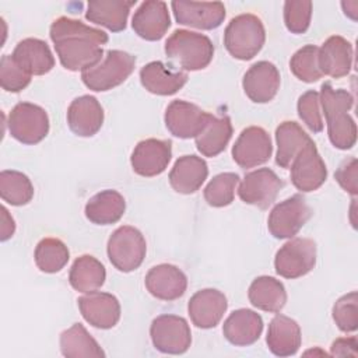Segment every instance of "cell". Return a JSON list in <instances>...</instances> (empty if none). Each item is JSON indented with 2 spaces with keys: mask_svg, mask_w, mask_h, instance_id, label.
Masks as SVG:
<instances>
[{
  "mask_svg": "<svg viewBox=\"0 0 358 358\" xmlns=\"http://www.w3.org/2000/svg\"><path fill=\"white\" fill-rule=\"evenodd\" d=\"M171 7L178 24L199 29H215L225 18V7L220 1L199 3L175 0L171 3Z\"/></svg>",
  "mask_w": 358,
  "mask_h": 358,
  "instance_id": "obj_16",
  "label": "cell"
},
{
  "mask_svg": "<svg viewBox=\"0 0 358 358\" xmlns=\"http://www.w3.org/2000/svg\"><path fill=\"white\" fill-rule=\"evenodd\" d=\"M319 99L330 143L338 150H350L357 141V124L348 113L354 105V96L347 90H334L330 83H323Z\"/></svg>",
  "mask_w": 358,
  "mask_h": 358,
  "instance_id": "obj_2",
  "label": "cell"
},
{
  "mask_svg": "<svg viewBox=\"0 0 358 358\" xmlns=\"http://www.w3.org/2000/svg\"><path fill=\"white\" fill-rule=\"evenodd\" d=\"M232 137V124L228 116L210 115L206 127L194 137L196 147L204 157H217L228 145Z\"/></svg>",
  "mask_w": 358,
  "mask_h": 358,
  "instance_id": "obj_33",
  "label": "cell"
},
{
  "mask_svg": "<svg viewBox=\"0 0 358 358\" xmlns=\"http://www.w3.org/2000/svg\"><path fill=\"white\" fill-rule=\"evenodd\" d=\"M103 123V109L92 95H81L71 101L67 109V124L80 137H91Z\"/></svg>",
  "mask_w": 358,
  "mask_h": 358,
  "instance_id": "obj_22",
  "label": "cell"
},
{
  "mask_svg": "<svg viewBox=\"0 0 358 358\" xmlns=\"http://www.w3.org/2000/svg\"><path fill=\"white\" fill-rule=\"evenodd\" d=\"M312 210L301 194L277 203L270 211L267 228L277 239H291L310 218Z\"/></svg>",
  "mask_w": 358,
  "mask_h": 358,
  "instance_id": "obj_9",
  "label": "cell"
},
{
  "mask_svg": "<svg viewBox=\"0 0 358 358\" xmlns=\"http://www.w3.org/2000/svg\"><path fill=\"white\" fill-rule=\"evenodd\" d=\"M172 157V143L169 140L145 138L140 141L130 157L133 171L145 178L162 173Z\"/></svg>",
  "mask_w": 358,
  "mask_h": 358,
  "instance_id": "obj_15",
  "label": "cell"
},
{
  "mask_svg": "<svg viewBox=\"0 0 358 358\" xmlns=\"http://www.w3.org/2000/svg\"><path fill=\"white\" fill-rule=\"evenodd\" d=\"M106 271L103 264L91 255L77 257L69 273L70 285L78 292H91L101 288L105 282Z\"/></svg>",
  "mask_w": 358,
  "mask_h": 358,
  "instance_id": "obj_34",
  "label": "cell"
},
{
  "mask_svg": "<svg viewBox=\"0 0 358 358\" xmlns=\"http://www.w3.org/2000/svg\"><path fill=\"white\" fill-rule=\"evenodd\" d=\"M271 152V138L268 133L259 126L243 129L232 147V158L243 169L267 162Z\"/></svg>",
  "mask_w": 358,
  "mask_h": 358,
  "instance_id": "obj_12",
  "label": "cell"
},
{
  "mask_svg": "<svg viewBox=\"0 0 358 358\" xmlns=\"http://www.w3.org/2000/svg\"><path fill=\"white\" fill-rule=\"evenodd\" d=\"M319 69L322 74L333 78L347 76L352 67V45L340 35H333L319 48Z\"/></svg>",
  "mask_w": 358,
  "mask_h": 358,
  "instance_id": "obj_23",
  "label": "cell"
},
{
  "mask_svg": "<svg viewBox=\"0 0 358 358\" xmlns=\"http://www.w3.org/2000/svg\"><path fill=\"white\" fill-rule=\"evenodd\" d=\"M319 48L315 45H306L296 50L289 60V69L292 74L303 83H315L322 78L319 69Z\"/></svg>",
  "mask_w": 358,
  "mask_h": 358,
  "instance_id": "obj_39",
  "label": "cell"
},
{
  "mask_svg": "<svg viewBox=\"0 0 358 358\" xmlns=\"http://www.w3.org/2000/svg\"><path fill=\"white\" fill-rule=\"evenodd\" d=\"M211 113L204 112L197 105L175 99L165 110V126L169 133L179 138L196 137L207 124Z\"/></svg>",
  "mask_w": 358,
  "mask_h": 358,
  "instance_id": "obj_14",
  "label": "cell"
},
{
  "mask_svg": "<svg viewBox=\"0 0 358 358\" xmlns=\"http://www.w3.org/2000/svg\"><path fill=\"white\" fill-rule=\"evenodd\" d=\"M165 53L180 69L196 71L206 69L214 56L208 36L187 29H176L165 42Z\"/></svg>",
  "mask_w": 358,
  "mask_h": 358,
  "instance_id": "obj_3",
  "label": "cell"
},
{
  "mask_svg": "<svg viewBox=\"0 0 358 358\" xmlns=\"http://www.w3.org/2000/svg\"><path fill=\"white\" fill-rule=\"evenodd\" d=\"M141 85L155 95H173L187 81L183 71H172L162 62H151L140 70Z\"/></svg>",
  "mask_w": 358,
  "mask_h": 358,
  "instance_id": "obj_28",
  "label": "cell"
},
{
  "mask_svg": "<svg viewBox=\"0 0 358 358\" xmlns=\"http://www.w3.org/2000/svg\"><path fill=\"white\" fill-rule=\"evenodd\" d=\"M77 302L84 320L96 329H112L120 319V303L109 292H85Z\"/></svg>",
  "mask_w": 358,
  "mask_h": 358,
  "instance_id": "obj_17",
  "label": "cell"
},
{
  "mask_svg": "<svg viewBox=\"0 0 358 358\" xmlns=\"http://www.w3.org/2000/svg\"><path fill=\"white\" fill-rule=\"evenodd\" d=\"M208 175L207 162L197 155H182L169 172L171 187L182 194L197 192Z\"/></svg>",
  "mask_w": 358,
  "mask_h": 358,
  "instance_id": "obj_25",
  "label": "cell"
},
{
  "mask_svg": "<svg viewBox=\"0 0 358 358\" xmlns=\"http://www.w3.org/2000/svg\"><path fill=\"white\" fill-rule=\"evenodd\" d=\"M60 351L67 358L105 357L103 350L81 323H74L60 334Z\"/></svg>",
  "mask_w": 358,
  "mask_h": 358,
  "instance_id": "obj_35",
  "label": "cell"
},
{
  "mask_svg": "<svg viewBox=\"0 0 358 358\" xmlns=\"http://www.w3.org/2000/svg\"><path fill=\"white\" fill-rule=\"evenodd\" d=\"M281 83L278 69L267 62L262 60L249 67L242 80V87L246 96L256 103L270 102L278 92Z\"/></svg>",
  "mask_w": 358,
  "mask_h": 358,
  "instance_id": "obj_18",
  "label": "cell"
},
{
  "mask_svg": "<svg viewBox=\"0 0 358 358\" xmlns=\"http://www.w3.org/2000/svg\"><path fill=\"white\" fill-rule=\"evenodd\" d=\"M302 336L299 324L285 316V315H275L267 330L266 343L268 350L277 357H291L296 354L301 347Z\"/></svg>",
  "mask_w": 358,
  "mask_h": 358,
  "instance_id": "obj_26",
  "label": "cell"
},
{
  "mask_svg": "<svg viewBox=\"0 0 358 358\" xmlns=\"http://www.w3.org/2000/svg\"><path fill=\"white\" fill-rule=\"evenodd\" d=\"M147 291L161 301H175L187 288L186 274L176 266L162 263L151 267L144 280Z\"/></svg>",
  "mask_w": 358,
  "mask_h": 358,
  "instance_id": "obj_19",
  "label": "cell"
},
{
  "mask_svg": "<svg viewBox=\"0 0 358 358\" xmlns=\"http://www.w3.org/2000/svg\"><path fill=\"white\" fill-rule=\"evenodd\" d=\"M13 59L31 76H43L55 66V57L48 43L38 38H27L17 43Z\"/></svg>",
  "mask_w": 358,
  "mask_h": 358,
  "instance_id": "obj_27",
  "label": "cell"
},
{
  "mask_svg": "<svg viewBox=\"0 0 358 358\" xmlns=\"http://www.w3.org/2000/svg\"><path fill=\"white\" fill-rule=\"evenodd\" d=\"M35 264L43 273H57L69 262L70 252L63 241L57 238H43L35 248Z\"/></svg>",
  "mask_w": 358,
  "mask_h": 358,
  "instance_id": "obj_36",
  "label": "cell"
},
{
  "mask_svg": "<svg viewBox=\"0 0 358 358\" xmlns=\"http://www.w3.org/2000/svg\"><path fill=\"white\" fill-rule=\"evenodd\" d=\"M31 74L15 63L11 55H3L0 60V84L8 92H20L31 83Z\"/></svg>",
  "mask_w": 358,
  "mask_h": 358,
  "instance_id": "obj_42",
  "label": "cell"
},
{
  "mask_svg": "<svg viewBox=\"0 0 358 358\" xmlns=\"http://www.w3.org/2000/svg\"><path fill=\"white\" fill-rule=\"evenodd\" d=\"M289 169L292 185L303 193L319 189L327 178L326 164L313 141L299 151V154L291 162Z\"/></svg>",
  "mask_w": 358,
  "mask_h": 358,
  "instance_id": "obj_11",
  "label": "cell"
},
{
  "mask_svg": "<svg viewBox=\"0 0 358 358\" xmlns=\"http://www.w3.org/2000/svg\"><path fill=\"white\" fill-rule=\"evenodd\" d=\"M312 1L291 0L284 3V22L289 32L305 34L310 25Z\"/></svg>",
  "mask_w": 358,
  "mask_h": 358,
  "instance_id": "obj_41",
  "label": "cell"
},
{
  "mask_svg": "<svg viewBox=\"0 0 358 358\" xmlns=\"http://www.w3.org/2000/svg\"><path fill=\"white\" fill-rule=\"evenodd\" d=\"M228 308L227 296L214 288H204L197 291L187 303L190 320L196 327L213 329L215 327Z\"/></svg>",
  "mask_w": 358,
  "mask_h": 358,
  "instance_id": "obj_20",
  "label": "cell"
},
{
  "mask_svg": "<svg viewBox=\"0 0 358 358\" xmlns=\"http://www.w3.org/2000/svg\"><path fill=\"white\" fill-rule=\"evenodd\" d=\"M52 42L62 66L70 71L85 70L103 57L102 45L108 34L69 17L56 18L49 29Z\"/></svg>",
  "mask_w": 358,
  "mask_h": 358,
  "instance_id": "obj_1",
  "label": "cell"
},
{
  "mask_svg": "<svg viewBox=\"0 0 358 358\" xmlns=\"http://www.w3.org/2000/svg\"><path fill=\"white\" fill-rule=\"evenodd\" d=\"M281 187L282 180L273 169L259 168L245 175L238 187V194L243 203L264 210L273 204Z\"/></svg>",
  "mask_w": 358,
  "mask_h": 358,
  "instance_id": "obj_13",
  "label": "cell"
},
{
  "mask_svg": "<svg viewBox=\"0 0 358 358\" xmlns=\"http://www.w3.org/2000/svg\"><path fill=\"white\" fill-rule=\"evenodd\" d=\"M8 131L13 138L22 144H36L49 133V117L43 108L31 102L17 103L7 120Z\"/></svg>",
  "mask_w": 358,
  "mask_h": 358,
  "instance_id": "obj_7",
  "label": "cell"
},
{
  "mask_svg": "<svg viewBox=\"0 0 358 358\" xmlns=\"http://www.w3.org/2000/svg\"><path fill=\"white\" fill-rule=\"evenodd\" d=\"M134 32L145 41H159L171 27L168 6L161 0H148L140 4L131 18Z\"/></svg>",
  "mask_w": 358,
  "mask_h": 358,
  "instance_id": "obj_21",
  "label": "cell"
},
{
  "mask_svg": "<svg viewBox=\"0 0 358 358\" xmlns=\"http://www.w3.org/2000/svg\"><path fill=\"white\" fill-rule=\"evenodd\" d=\"M15 231V222L8 214L6 207H1V225H0V239L4 242L13 236Z\"/></svg>",
  "mask_w": 358,
  "mask_h": 358,
  "instance_id": "obj_46",
  "label": "cell"
},
{
  "mask_svg": "<svg viewBox=\"0 0 358 358\" xmlns=\"http://www.w3.org/2000/svg\"><path fill=\"white\" fill-rule=\"evenodd\" d=\"M248 298L255 308L277 313L287 302V291L280 280L268 275H260L252 281Z\"/></svg>",
  "mask_w": 358,
  "mask_h": 358,
  "instance_id": "obj_31",
  "label": "cell"
},
{
  "mask_svg": "<svg viewBox=\"0 0 358 358\" xmlns=\"http://www.w3.org/2000/svg\"><path fill=\"white\" fill-rule=\"evenodd\" d=\"M333 320L344 333H351L358 329V294L351 291L343 295L333 305Z\"/></svg>",
  "mask_w": 358,
  "mask_h": 358,
  "instance_id": "obj_40",
  "label": "cell"
},
{
  "mask_svg": "<svg viewBox=\"0 0 358 358\" xmlns=\"http://www.w3.org/2000/svg\"><path fill=\"white\" fill-rule=\"evenodd\" d=\"M106 252L109 262L119 271L130 273L141 266L147 253V243L137 228L123 225L109 236Z\"/></svg>",
  "mask_w": 358,
  "mask_h": 358,
  "instance_id": "obj_6",
  "label": "cell"
},
{
  "mask_svg": "<svg viewBox=\"0 0 358 358\" xmlns=\"http://www.w3.org/2000/svg\"><path fill=\"white\" fill-rule=\"evenodd\" d=\"M316 264V243L309 238H292L284 243L274 259L275 273L284 278H299Z\"/></svg>",
  "mask_w": 358,
  "mask_h": 358,
  "instance_id": "obj_8",
  "label": "cell"
},
{
  "mask_svg": "<svg viewBox=\"0 0 358 358\" xmlns=\"http://www.w3.org/2000/svg\"><path fill=\"white\" fill-rule=\"evenodd\" d=\"M312 141L309 134L296 123L285 120L275 129L277 154L275 164L281 168H289L299 151Z\"/></svg>",
  "mask_w": 358,
  "mask_h": 358,
  "instance_id": "obj_32",
  "label": "cell"
},
{
  "mask_svg": "<svg viewBox=\"0 0 358 358\" xmlns=\"http://www.w3.org/2000/svg\"><path fill=\"white\" fill-rule=\"evenodd\" d=\"M338 185L350 194H358V161L355 157H350L341 162L334 173Z\"/></svg>",
  "mask_w": 358,
  "mask_h": 358,
  "instance_id": "obj_44",
  "label": "cell"
},
{
  "mask_svg": "<svg viewBox=\"0 0 358 358\" xmlns=\"http://www.w3.org/2000/svg\"><path fill=\"white\" fill-rule=\"evenodd\" d=\"M263 331V319L252 309L234 310L222 326L225 338L238 347H246L256 343Z\"/></svg>",
  "mask_w": 358,
  "mask_h": 358,
  "instance_id": "obj_24",
  "label": "cell"
},
{
  "mask_svg": "<svg viewBox=\"0 0 358 358\" xmlns=\"http://www.w3.org/2000/svg\"><path fill=\"white\" fill-rule=\"evenodd\" d=\"M266 31L262 20L255 14L234 17L224 31V45L228 53L239 60L253 59L263 48Z\"/></svg>",
  "mask_w": 358,
  "mask_h": 358,
  "instance_id": "obj_4",
  "label": "cell"
},
{
  "mask_svg": "<svg viewBox=\"0 0 358 358\" xmlns=\"http://www.w3.org/2000/svg\"><path fill=\"white\" fill-rule=\"evenodd\" d=\"M154 347L164 354H183L192 344L190 327L182 316L159 315L150 327Z\"/></svg>",
  "mask_w": 358,
  "mask_h": 358,
  "instance_id": "obj_10",
  "label": "cell"
},
{
  "mask_svg": "<svg viewBox=\"0 0 358 358\" xmlns=\"http://www.w3.org/2000/svg\"><path fill=\"white\" fill-rule=\"evenodd\" d=\"M358 343L355 337H343L333 341L330 354L333 357H358Z\"/></svg>",
  "mask_w": 358,
  "mask_h": 358,
  "instance_id": "obj_45",
  "label": "cell"
},
{
  "mask_svg": "<svg viewBox=\"0 0 358 358\" xmlns=\"http://www.w3.org/2000/svg\"><path fill=\"white\" fill-rule=\"evenodd\" d=\"M296 109H298V116L310 131L320 133L323 130L319 92L313 90L303 92L298 99Z\"/></svg>",
  "mask_w": 358,
  "mask_h": 358,
  "instance_id": "obj_43",
  "label": "cell"
},
{
  "mask_svg": "<svg viewBox=\"0 0 358 358\" xmlns=\"http://www.w3.org/2000/svg\"><path fill=\"white\" fill-rule=\"evenodd\" d=\"M239 183V175L224 172L215 175L204 187V199L211 207H225L234 201L235 189Z\"/></svg>",
  "mask_w": 358,
  "mask_h": 358,
  "instance_id": "obj_38",
  "label": "cell"
},
{
  "mask_svg": "<svg viewBox=\"0 0 358 358\" xmlns=\"http://www.w3.org/2000/svg\"><path fill=\"white\" fill-rule=\"evenodd\" d=\"M126 210L124 197L112 189L94 194L85 204V217L96 225H109L117 222Z\"/></svg>",
  "mask_w": 358,
  "mask_h": 358,
  "instance_id": "obj_30",
  "label": "cell"
},
{
  "mask_svg": "<svg viewBox=\"0 0 358 358\" xmlns=\"http://www.w3.org/2000/svg\"><path fill=\"white\" fill-rule=\"evenodd\" d=\"M134 3L124 0H92L87 6L85 18L112 32H119L126 28L127 17Z\"/></svg>",
  "mask_w": 358,
  "mask_h": 358,
  "instance_id": "obj_29",
  "label": "cell"
},
{
  "mask_svg": "<svg viewBox=\"0 0 358 358\" xmlns=\"http://www.w3.org/2000/svg\"><path fill=\"white\" fill-rule=\"evenodd\" d=\"M134 64L136 56L123 50L112 49L105 53L99 63L83 70L81 80L85 87L92 91H109L129 78L134 70Z\"/></svg>",
  "mask_w": 358,
  "mask_h": 358,
  "instance_id": "obj_5",
  "label": "cell"
},
{
  "mask_svg": "<svg viewBox=\"0 0 358 358\" xmlns=\"http://www.w3.org/2000/svg\"><path fill=\"white\" fill-rule=\"evenodd\" d=\"M0 196L11 206H24L34 197V186L29 178L18 171H1Z\"/></svg>",
  "mask_w": 358,
  "mask_h": 358,
  "instance_id": "obj_37",
  "label": "cell"
}]
</instances>
